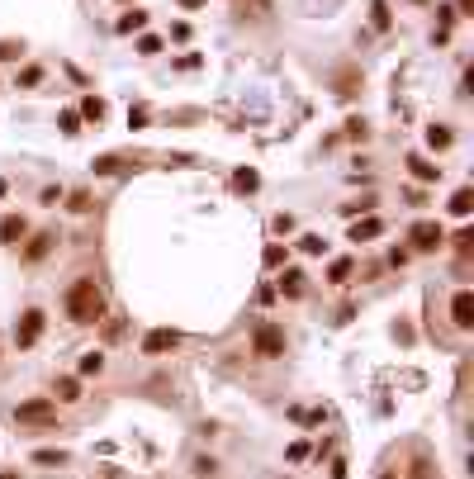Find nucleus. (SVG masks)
Listing matches in <instances>:
<instances>
[{
  "instance_id": "obj_15",
  "label": "nucleus",
  "mask_w": 474,
  "mask_h": 479,
  "mask_svg": "<svg viewBox=\"0 0 474 479\" xmlns=\"http://www.w3.org/2000/svg\"><path fill=\"white\" fill-rule=\"evenodd\" d=\"M379 233H384V224H379V219H365V224L351 228V242H370V238H379Z\"/></svg>"
},
{
  "instance_id": "obj_16",
  "label": "nucleus",
  "mask_w": 474,
  "mask_h": 479,
  "mask_svg": "<svg viewBox=\"0 0 474 479\" xmlns=\"http://www.w3.org/2000/svg\"><path fill=\"white\" fill-rule=\"evenodd\" d=\"M351 271H356V261H351V256H342V261H332L328 280H332V285H347V280H351Z\"/></svg>"
},
{
  "instance_id": "obj_5",
  "label": "nucleus",
  "mask_w": 474,
  "mask_h": 479,
  "mask_svg": "<svg viewBox=\"0 0 474 479\" xmlns=\"http://www.w3.org/2000/svg\"><path fill=\"white\" fill-rule=\"evenodd\" d=\"M43 328H47V313H43V308H24V318L15 323V347H19V352H29L33 342L43 337Z\"/></svg>"
},
{
  "instance_id": "obj_22",
  "label": "nucleus",
  "mask_w": 474,
  "mask_h": 479,
  "mask_svg": "<svg viewBox=\"0 0 474 479\" xmlns=\"http://www.w3.org/2000/svg\"><path fill=\"white\" fill-rule=\"evenodd\" d=\"M299 252H308V256H323V252H328V242L318 238V233H304V238H299Z\"/></svg>"
},
{
  "instance_id": "obj_38",
  "label": "nucleus",
  "mask_w": 474,
  "mask_h": 479,
  "mask_svg": "<svg viewBox=\"0 0 474 479\" xmlns=\"http://www.w3.org/2000/svg\"><path fill=\"white\" fill-rule=\"evenodd\" d=\"M0 479H19V475H15V470H0Z\"/></svg>"
},
{
  "instance_id": "obj_21",
  "label": "nucleus",
  "mask_w": 474,
  "mask_h": 479,
  "mask_svg": "<svg viewBox=\"0 0 474 479\" xmlns=\"http://www.w3.org/2000/svg\"><path fill=\"white\" fill-rule=\"evenodd\" d=\"M256 185H261V176H256V171H237V176H233V190H242V195H252Z\"/></svg>"
},
{
  "instance_id": "obj_17",
  "label": "nucleus",
  "mask_w": 474,
  "mask_h": 479,
  "mask_svg": "<svg viewBox=\"0 0 474 479\" xmlns=\"http://www.w3.org/2000/svg\"><path fill=\"white\" fill-rule=\"evenodd\" d=\"M280 289L289 294V299H299V294H304V271H284L280 275Z\"/></svg>"
},
{
  "instance_id": "obj_31",
  "label": "nucleus",
  "mask_w": 474,
  "mask_h": 479,
  "mask_svg": "<svg viewBox=\"0 0 474 479\" xmlns=\"http://www.w3.org/2000/svg\"><path fill=\"white\" fill-rule=\"evenodd\" d=\"M347 138H361V143L370 138V128H365V119H351V124H347Z\"/></svg>"
},
{
  "instance_id": "obj_32",
  "label": "nucleus",
  "mask_w": 474,
  "mask_h": 479,
  "mask_svg": "<svg viewBox=\"0 0 474 479\" xmlns=\"http://www.w3.org/2000/svg\"><path fill=\"white\" fill-rule=\"evenodd\" d=\"M195 475H200V479H214V475H219V461H195Z\"/></svg>"
},
{
  "instance_id": "obj_37",
  "label": "nucleus",
  "mask_w": 474,
  "mask_h": 479,
  "mask_svg": "<svg viewBox=\"0 0 474 479\" xmlns=\"http://www.w3.org/2000/svg\"><path fill=\"white\" fill-rule=\"evenodd\" d=\"M180 5H185V10H200V5H204V0H180Z\"/></svg>"
},
{
  "instance_id": "obj_3",
  "label": "nucleus",
  "mask_w": 474,
  "mask_h": 479,
  "mask_svg": "<svg viewBox=\"0 0 474 479\" xmlns=\"http://www.w3.org/2000/svg\"><path fill=\"white\" fill-rule=\"evenodd\" d=\"M19 427H57V399H29L15 408Z\"/></svg>"
},
{
  "instance_id": "obj_39",
  "label": "nucleus",
  "mask_w": 474,
  "mask_h": 479,
  "mask_svg": "<svg viewBox=\"0 0 474 479\" xmlns=\"http://www.w3.org/2000/svg\"><path fill=\"white\" fill-rule=\"evenodd\" d=\"M0 200H5V180H0Z\"/></svg>"
},
{
  "instance_id": "obj_26",
  "label": "nucleus",
  "mask_w": 474,
  "mask_h": 479,
  "mask_svg": "<svg viewBox=\"0 0 474 479\" xmlns=\"http://www.w3.org/2000/svg\"><path fill=\"white\" fill-rule=\"evenodd\" d=\"M451 242H456V252H460V256H470V252H474V233H470V228H460Z\"/></svg>"
},
{
  "instance_id": "obj_10",
  "label": "nucleus",
  "mask_w": 474,
  "mask_h": 479,
  "mask_svg": "<svg viewBox=\"0 0 474 479\" xmlns=\"http://www.w3.org/2000/svg\"><path fill=\"white\" fill-rule=\"evenodd\" d=\"M52 394H57V403H81V380L62 375V380H52Z\"/></svg>"
},
{
  "instance_id": "obj_33",
  "label": "nucleus",
  "mask_w": 474,
  "mask_h": 479,
  "mask_svg": "<svg viewBox=\"0 0 474 479\" xmlns=\"http://www.w3.org/2000/svg\"><path fill=\"white\" fill-rule=\"evenodd\" d=\"M138 52H142V57H157V52H161V38H142Z\"/></svg>"
},
{
  "instance_id": "obj_18",
  "label": "nucleus",
  "mask_w": 474,
  "mask_h": 479,
  "mask_svg": "<svg viewBox=\"0 0 474 479\" xmlns=\"http://www.w3.org/2000/svg\"><path fill=\"white\" fill-rule=\"evenodd\" d=\"M67 209H71V214H91V190H71V195H67Z\"/></svg>"
},
{
  "instance_id": "obj_40",
  "label": "nucleus",
  "mask_w": 474,
  "mask_h": 479,
  "mask_svg": "<svg viewBox=\"0 0 474 479\" xmlns=\"http://www.w3.org/2000/svg\"><path fill=\"white\" fill-rule=\"evenodd\" d=\"M379 479H398V475H379Z\"/></svg>"
},
{
  "instance_id": "obj_7",
  "label": "nucleus",
  "mask_w": 474,
  "mask_h": 479,
  "mask_svg": "<svg viewBox=\"0 0 474 479\" xmlns=\"http://www.w3.org/2000/svg\"><path fill=\"white\" fill-rule=\"evenodd\" d=\"M451 323H456L460 333L474 328V294L470 289H456V299H451Z\"/></svg>"
},
{
  "instance_id": "obj_14",
  "label": "nucleus",
  "mask_w": 474,
  "mask_h": 479,
  "mask_svg": "<svg viewBox=\"0 0 474 479\" xmlns=\"http://www.w3.org/2000/svg\"><path fill=\"white\" fill-rule=\"evenodd\" d=\"M81 119H91V124H105V100H100V96H86V100H81Z\"/></svg>"
},
{
  "instance_id": "obj_35",
  "label": "nucleus",
  "mask_w": 474,
  "mask_h": 479,
  "mask_svg": "<svg viewBox=\"0 0 474 479\" xmlns=\"http://www.w3.org/2000/svg\"><path fill=\"white\" fill-rule=\"evenodd\" d=\"M408 256H412L408 247H398V252H389V266H408Z\"/></svg>"
},
{
  "instance_id": "obj_2",
  "label": "nucleus",
  "mask_w": 474,
  "mask_h": 479,
  "mask_svg": "<svg viewBox=\"0 0 474 479\" xmlns=\"http://www.w3.org/2000/svg\"><path fill=\"white\" fill-rule=\"evenodd\" d=\"M284 347H289V342H284L280 323H261V328L252 333V356H261V361H280Z\"/></svg>"
},
{
  "instance_id": "obj_4",
  "label": "nucleus",
  "mask_w": 474,
  "mask_h": 479,
  "mask_svg": "<svg viewBox=\"0 0 474 479\" xmlns=\"http://www.w3.org/2000/svg\"><path fill=\"white\" fill-rule=\"evenodd\" d=\"M408 242H412V252H441L446 247V228L432 224V219H417V224L408 228Z\"/></svg>"
},
{
  "instance_id": "obj_8",
  "label": "nucleus",
  "mask_w": 474,
  "mask_h": 479,
  "mask_svg": "<svg viewBox=\"0 0 474 479\" xmlns=\"http://www.w3.org/2000/svg\"><path fill=\"white\" fill-rule=\"evenodd\" d=\"M24 238H29V219H24V214H5V219H0V242H5V247H19Z\"/></svg>"
},
{
  "instance_id": "obj_13",
  "label": "nucleus",
  "mask_w": 474,
  "mask_h": 479,
  "mask_svg": "<svg viewBox=\"0 0 474 479\" xmlns=\"http://www.w3.org/2000/svg\"><path fill=\"white\" fill-rule=\"evenodd\" d=\"M470 209H474V190H470V185H460V190L451 195V214H456V219H465Z\"/></svg>"
},
{
  "instance_id": "obj_30",
  "label": "nucleus",
  "mask_w": 474,
  "mask_h": 479,
  "mask_svg": "<svg viewBox=\"0 0 474 479\" xmlns=\"http://www.w3.org/2000/svg\"><path fill=\"white\" fill-rule=\"evenodd\" d=\"M261 261H266V266H284V247H280V242H270Z\"/></svg>"
},
{
  "instance_id": "obj_9",
  "label": "nucleus",
  "mask_w": 474,
  "mask_h": 479,
  "mask_svg": "<svg viewBox=\"0 0 474 479\" xmlns=\"http://www.w3.org/2000/svg\"><path fill=\"white\" fill-rule=\"evenodd\" d=\"M52 247H57V238H52V233H33V238L24 242V252H19V256H24L29 266H38V261H43V256L52 252Z\"/></svg>"
},
{
  "instance_id": "obj_1",
  "label": "nucleus",
  "mask_w": 474,
  "mask_h": 479,
  "mask_svg": "<svg viewBox=\"0 0 474 479\" xmlns=\"http://www.w3.org/2000/svg\"><path fill=\"white\" fill-rule=\"evenodd\" d=\"M62 308H67V318H71V323H100V318H105V294H100L95 280H76V285L67 289Z\"/></svg>"
},
{
  "instance_id": "obj_25",
  "label": "nucleus",
  "mask_w": 474,
  "mask_h": 479,
  "mask_svg": "<svg viewBox=\"0 0 474 479\" xmlns=\"http://www.w3.org/2000/svg\"><path fill=\"white\" fill-rule=\"evenodd\" d=\"M142 24H147V15H142V10H128V15L119 19V33H133V29H142Z\"/></svg>"
},
{
  "instance_id": "obj_23",
  "label": "nucleus",
  "mask_w": 474,
  "mask_h": 479,
  "mask_svg": "<svg viewBox=\"0 0 474 479\" xmlns=\"http://www.w3.org/2000/svg\"><path fill=\"white\" fill-rule=\"evenodd\" d=\"M119 166H124V157H119V152H110V157H100V161H95V176H114Z\"/></svg>"
},
{
  "instance_id": "obj_34",
  "label": "nucleus",
  "mask_w": 474,
  "mask_h": 479,
  "mask_svg": "<svg viewBox=\"0 0 474 479\" xmlns=\"http://www.w3.org/2000/svg\"><path fill=\"white\" fill-rule=\"evenodd\" d=\"M275 233H294V214H275Z\"/></svg>"
},
{
  "instance_id": "obj_36",
  "label": "nucleus",
  "mask_w": 474,
  "mask_h": 479,
  "mask_svg": "<svg viewBox=\"0 0 474 479\" xmlns=\"http://www.w3.org/2000/svg\"><path fill=\"white\" fill-rule=\"evenodd\" d=\"M456 15H474V0H456Z\"/></svg>"
},
{
  "instance_id": "obj_12",
  "label": "nucleus",
  "mask_w": 474,
  "mask_h": 479,
  "mask_svg": "<svg viewBox=\"0 0 474 479\" xmlns=\"http://www.w3.org/2000/svg\"><path fill=\"white\" fill-rule=\"evenodd\" d=\"M408 171H412L417 180H441V166H432V161H427V157H417V152L408 157Z\"/></svg>"
},
{
  "instance_id": "obj_11",
  "label": "nucleus",
  "mask_w": 474,
  "mask_h": 479,
  "mask_svg": "<svg viewBox=\"0 0 474 479\" xmlns=\"http://www.w3.org/2000/svg\"><path fill=\"white\" fill-rule=\"evenodd\" d=\"M451 143H456V133H451L446 124H432V128H427V147H432V152H446Z\"/></svg>"
},
{
  "instance_id": "obj_6",
  "label": "nucleus",
  "mask_w": 474,
  "mask_h": 479,
  "mask_svg": "<svg viewBox=\"0 0 474 479\" xmlns=\"http://www.w3.org/2000/svg\"><path fill=\"white\" fill-rule=\"evenodd\" d=\"M180 347V333L175 328H157V333L142 337V356H161V352H175Z\"/></svg>"
},
{
  "instance_id": "obj_24",
  "label": "nucleus",
  "mask_w": 474,
  "mask_h": 479,
  "mask_svg": "<svg viewBox=\"0 0 474 479\" xmlns=\"http://www.w3.org/2000/svg\"><path fill=\"white\" fill-rule=\"evenodd\" d=\"M15 57H24V43H15V38H0V62H15Z\"/></svg>"
},
{
  "instance_id": "obj_28",
  "label": "nucleus",
  "mask_w": 474,
  "mask_h": 479,
  "mask_svg": "<svg viewBox=\"0 0 474 479\" xmlns=\"http://www.w3.org/2000/svg\"><path fill=\"white\" fill-rule=\"evenodd\" d=\"M33 465H67V451H38Z\"/></svg>"
},
{
  "instance_id": "obj_19",
  "label": "nucleus",
  "mask_w": 474,
  "mask_h": 479,
  "mask_svg": "<svg viewBox=\"0 0 474 479\" xmlns=\"http://www.w3.org/2000/svg\"><path fill=\"white\" fill-rule=\"evenodd\" d=\"M370 24H375L379 33L389 29V5H384V0H370Z\"/></svg>"
},
{
  "instance_id": "obj_29",
  "label": "nucleus",
  "mask_w": 474,
  "mask_h": 479,
  "mask_svg": "<svg viewBox=\"0 0 474 479\" xmlns=\"http://www.w3.org/2000/svg\"><path fill=\"white\" fill-rule=\"evenodd\" d=\"M38 81H43V67H24V71H19V86H24V91L38 86Z\"/></svg>"
},
{
  "instance_id": "obj_27",
  "label": "nucleus",
  "mask_w": 474,
  "mask_h": 479,
  "mask_svg": "<svg viewBox=\"0 0 474 479\" xmlns=\"http://www.w3.org/2000/svg\"><path fill=\"white\" fill-rule=\"evenodd\" d=\"M57 124H62V133H81V114L76 110H62V114H57Z\"/></svg>"
},
{
  "instance_id": "obj_20",
  "label": "nucleus",
  "mask_w": 474,
  "mask_h": 479,
  "mask_svg": "<svg viewBox=\"0 0 474 479\" xmlns=\"http://www.w3.org/2000/svg\"><path fill=\"white\" fill-rule=\"evenodd\" d=\"M105 370V352H86L81 356V375H100Z\"/></svg>"
}]
</instances>
